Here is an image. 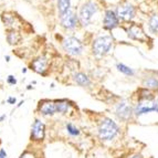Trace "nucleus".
Returning a JSON list of instances; mask_svg holds the SVG:
<instances>
[{
  "label": "nucleus",
  "instance_id": "nucleus-1",
  "mask_svg": "<svg viewBox=\"0 0 158 158\" xmlns=\"http://www.w3.org/2000/svg\"><path fill=\"white\" fill-rule=\"evenodd\" d=\"M114 39L110 34H101L93 40L92 52L96 58H103L107 56L113 49Z\"/></svg>",
  "mask_w": 158,
  "mask_h": 158
},
{
  "label": "nucleus",
  "instance_id": "nucleus-2",
  "mask_svg": "<svg viewBox=\"0 0 158 158\" xmlns=\"http://www.w3.org/2000/svg\"><path fill=\"white\" fill-rule=\"evenodd\" d=\"M118 133L119 127L116 124V122H114L110 117H103L98 128V134L100 139L108 142V140L114 139L118 135Z\"/></svg>",
  "mask_w": 158,
  "mask_h": 158
},
{
  "label": "nucleus",
  "instance_id": "nucleus-3",
  "mask_svg": "<svg viewBox=\"0 0 158 158\" xmlns=\"http://www.w3.org/2000/svg\"><path fill=\"white\" fill-rule=\"evenodd\" d=\"M98 12V5L93 0H89L81 6L79 11V21L83 27H86L91 23L93 17Z\"/></svg>",
  "mask_w": 158,
  "mask_h": 158
},
{
  "label": "nucleus",
  "instance_id": "nucleus-4",
  "mask_svg": "<svg viewBox=\"0 0 158 158\" xmlns=\"http://www.w3.org/2000/svg\"><path fill=\"white\" fill-rule=\"evenodd\" d=\"M116 15L119 18V20L125 22H132L136 18L137 10L136 7L132 2H129L127 0L122 1L116 7Z\"/></svg>",
  "mask_w": 158,
  "mask_h": 158
},
{
  "label": "nucleus",
  "instance_id": "nucleus-5",
  "mask_svg": "<svg viewBox=\"0 0 158 158\" xmlns=\"http://www.w3.org/2000/svg\"><path fill=\"white\" fill-rule=\"evenodd\" d=\"M62 48L68 54L72 56H81L83 50H84L83 43L75 37H66L62 41Z\"/></svg>",
  "mask_w": 158,
  "mask_h": 158
},
{
  "label": "nucleus",
  "instance_id": "nucleus-6",
  "mask_svg": "<svg viewBox=\"0 0 158 158\" xmlns=\"http://www.w3.org/2000/svg\"><path fill=\"white\" fill-rule=\"evenodd\" d=\"M125 31L127 33V37L129 39L134 40V41H138V42H142V43H147L149 41V38H148L144 28L140 24H137V23L128 24V27L125 29Z\"/></svg>",
  "mask_w": 158,
  "mask_h": 158
},
{
  "label": "nucleus",
  "instance_id": "nucleus-7",
  "mask_svg": "<svg viewBox=\"0 0 158 158\" xmlns=\"http://www.w3.org/2000/svg\"><path fill=\"white\" fill-rule=\"evenodd\" d=\"M115 116L122 122H128L134 115V108L126 101H121L115 106Z\"/></svg>",
  "mask_w": 158,
  "mask_h": 158
},
{
  "label": "nucleus",
  "instance_id": "nucleus-8",
  "mask_svg": "<svg viewBox=\"0 0 158 158\" xmlns=\"http://www.w3.org/2000/svg\"><path fill=\"white\" fill-rule=\"evenodd\" d=\"M119 23H121V20L116 15V11L107 9L104 13V18H103V28L107 31H112V30L118 28Z\"/></svg>",
  "mask_w": 158,
  "mask_h": 158
},
{
  "label": "nucleus",
  "instance_id": "nucleus-9",
  "mask_svg": "<svg viewBox=\"0 0 158 158\" xmlns=\"http://www.w3.org/2000/svg\"><path fill=\"white\" fill-rule=\"evenodd\" d=\"M61 19V24L63 28L68 30H73L77 28V23H79V15L74 10L70 9L69 11H66L65 13H63L62 16H60Z\"/></svg>",
  "mask_w": 158,
  "mask_h": 158
},
{
  "label": "nucleus",
  "instance_id": "nucleus-10",
  "mask_svg": "<svg viewBox=\"0 0 158 158\" xmlns=\"http://www.w3.org/2000/svg\"><path fill=\"white\" fill-rule=\"evenodd\" d=\"M45 137V125L42 121L35 119L33 122L31 127V134H30V139L32 142L41 143L44 140Z\"/></svg>",
  "mask_w": 158,
  "mask_h": 158
},
{
  "label": "nucleus",
  "instance_id": "nucleus-11",
  "mask_svg": "<svg viewBox=\"0 0 158 158\" xmlns=\"http://www.w3.org/2000/svg\"><path fill=\"white\" fill-rule=\"evenodd\" d=\"M39 112L44 116H52L54 115L56 112V101H43L40 102L39 105Z\"/></svg>",
  "mask_w": 158,
  "mask_h": 158
},
{
  "label": "nucleus",
  "instance_id": "nucleus-12",
  "mask_svg": "<svg viewBox=\"0 0 158 158\" xmlns=\"http://www.w3.org/2000/svg\"><path fill=\"white\" fill-rule=\"evenodd\" d=\"M30 65H31L32 70L34 72L44 75L45 71L48 70V60L44 56H39V58H37L35 60L32 61Z\"/></svg>",
  "mask_w": 158,
  "mask_h": 158
},
{
  "label": "nucleus",
  "instance_id": "nucleus-13",
  "mask_svg": "<svg viewBox=\"0 0 158 158\" xmlns=\"http://www.w3.org/2000/svg\"><path fill=\"white\" fill-rule=\"evenodd\" d=\"M143 87L147 90L153 91V92H158V77L157 75H147L143 79Z\"/></svg>",
  "mask_w": 158,
  "mask_h": 158
},
{
  "label": "nucleus",
  "instance_id": "nucleus-14",
  "mask_svg": "<svg viewBox=\"0 0 158 158\" xmlns=\"http://www.w3.org/2000/svg\"><path fill=\"white\" fill-rule=\"evenodd\" d=\"M73 80L74 82L77 83V85L82 87H90L92 82H91V79L89 77V75L83 72H77V73L73 75Z\"/></svg>",
  "mask_w": 158,
  "mask_h": 158
},
{
  "label": "nucleus",
  "instance_id": "nucleus-15",
  "mask_svg": "<svg viewBox=\"0 0 158 158\" xmlns=\"http://www.w3.org/2000/svg\"><path fill=\"white\" fill-rule=\"evenodd\" d=\"M148 31L152 34L158 35V12L154 13L148 19Z\"/></svg>",
  "mask_w": 158,
  "mask_h": 158
},
{
  "label": "nucleus",
  "instance_id": "nucleus-16",
  "mask_svg": "<svg viewBox=\"0 0 158 158\" xmlns=\"http://www.w3.org/2000/svg\"><path fill=\"white\" fill-rule=\"evenodd\" d=\"M56 112L60 114H66L71 110V104L65 100L56 101Z\"/></svg>",
  "mask_w": 158,
  "mask_h": 158
},
{
  "label": "nucleus",
  "instance_id": "nucleus-17",
  "mask_svg": "<svg viewBox=\"0 0 158 158\" xmlns=\"http://www.w3.org/2000/svg\"><path fill=\"white\" fill-rule=\"evenodd\" d=\"M116 69L117 71L121 72L122 74H124L126 77H134L135 75V70L132 68H129L128 65L124 63H117L116 64Z\"/></svg>",
  "mask_w": 158,
  "mask_h": 158
},
{
  "label": "nucleus",
  "instance_id": "nucleus-18",
  "mask_svg": "<svg viewBox=\"0 0 158 158\" xmlns=\"http://www.w3.org/2000/svg\"><path fill=\"white\" fill-rule=\"evenodd\" d=\"M71 2L72 0H58V11L60 16L71 9Z\"/></svg>",
  "mask_w": 158,
  "mask_h": 158
},
{
  "label": "nucleus",
  "instance_id": "nucleus-19",
  "mask_svg": "<svg viewBox=\"0 0 158 158\" xmlns=\"http://www.w3.org/2000/svg\"><path fill=\"white\" fill-rule=\"evenodd\" d=\"M7 40H8V42L10 44H17V43L20 42V40H21V35L16 31V30H11V31L8 32L7 34Z\"/></svg>",
  "mask_w": 158,
  "mask_h": 158
},
{
  "label": "nucleus",
  "instance_id": "nucleus-20",
  "mask_svg": "<svg viewBox=\"0 0 158 158\" xmlns=\"http://www.w3.org/2000/svg\"><path fill=\"white\" fill-rule=\"evenodd\" d=\"M65 129L66 132H68V134L72 137H77L81 134V131H80L79 127H77L74 124H72V123H66Z\"/></svg>",
  "mask_w": 158,
  "mask_h": 158
},
{
  "label": "nucleus",
  "instance_id": "nucleus-21",
  "mask_svg": "<svg viewBox=\"0 0 158 158\" xmlns=\"http://www.w3.org/2000/svg\"><path fill=\"white\" fill-rule=\"evenodd\" d=\"M19 158H37V155L34 152H31V150H24Z\"/></svg>",
  "mask_w": 158,
  "mask_h": 158
},
{
  "label": "nucleus",
  "instance_id": "nucleus-22",
  "mask_svg": "<svg viewBox=\"0 0 158 158\" xmlns=\"http://www.w3.org/2000/svg\"><path fill=\"white\" fill-rule=\"evenodd\" d=\"M7 82H8L9 84L15 85V84H16V83H17V80H16V77H12V75H9L8 79H7Z\"/></svg>",
  "mask_w": 158,
  "mask_h": 158
},
{
  "label": "nucleus",
  "instance_id": "nucleus-23",
  "mask_svg": "<svg viewBox=\"0 0 158 158\" xmlns=\"http://www.w3.org/2000/svg\"><path fill=\"white\" fill-rule=\"evenodd\" d=\"M0 158H8V154L3 148H0Z\"/></svg>",
  "mask_w": 158,
  "mask_h": 158
},
{
  "label": "nucleus",
  "instance_id": "nucleus-24",
  "mask_svg": "<svg viewBox=\"0 0 158 158\" xmlns=\"http://www.w3.org/2000/svg\"><path fill=\"white\" fill-rule=\"evenodd\" d=\"M7 102H8L9 104H15V103L17 102V100L15 98H9L8 100H7Z\"/></svg>",
  "mask_w": 158,
  "mask_h": 158
},
{
  "label": "nucleus",
  "instance_id": "nucleus-25",
  "mask_svg": "<svg viewBox=\"0 0 158 158\" xmlns=\"http://www.w3.org/2000/svg\"><path fill=\"white\" fill-rule=\"evenodd\" d=\"M128 158H143V156L140 155V154H135V155H132V156H129Z\"/></svg>",
  "mask_w": 158,
  "mask_h": 158
},
{
  "label": "nucleus",
  "instance_id": "nucleus-26",
  "mask_svg": "<svg viewBox=\"0 0 158 158\" xmlns=\"http://www.w3.org/2000/svg\"><path fill=\"white\" fill-rule=\"evenodd\" d=\"M5 118H6V116H5V115L0 116V122H2V121H3V119H5Z\"/></svg>",
  "mask_w": 158,
  "mask_h": 158
},
{
  "label": "nucleus",
  "instance_id": "nucleus-27",
  "mask_svg": "<svg viewBox=\"0 0 158 158\" xmlns=\"http://www.w3.org/2000/svg\"><path fill=\"white\" fill-rule=\"evenodd\" d=\"M157 103H158V95H157Z\"/></svg>",
  "mask_w": 158,
  "mask_h": 158
}]
</instances>
